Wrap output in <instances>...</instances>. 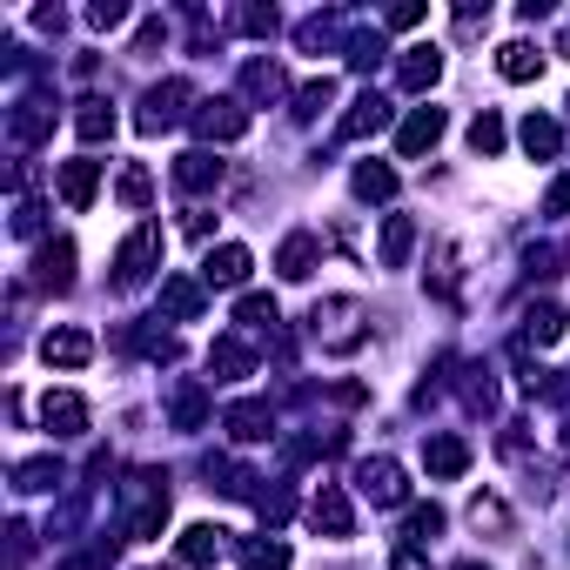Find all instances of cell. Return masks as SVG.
<instances>
[{
	"label": "cell",
	"instance_id": "obj_1",
	"mask_svg": "<svg viewBox=\"0 0 570 570\" xmlns=\"http://www.w3.org/2000/svg\"><path fill=\"white\" fill-rule=\"evenodd\" d=\"M309 335L322 342V350H335V356H350V350H363V302H350V295H329V302H316L309 309Z\"/></svg>",
	"mask_w": 570,
	"mask_h": 570
},
{
	"label": "cell",
	"instance_id": "obj_2",
	"mask_svg": "<svg viewBox=\"0 0 570 570\" xmlns=\"http://www.w3.org/2000/svg\"><path fill=\"white\" fill-rule=\"evenodd\" d=\"M155 262H162V228L141 221L135 236L122 242V255H114V282H122V289H141L148 276H155Z\"/></svg>",
	"mask_w": 570,
	"mask_h": 570
},
{
	"label": "cell",
	"instance_id": "obj_3",
	"mask_svg": "<svg viewBox=\"0 0 570 570\" xmlns=\"http://www.w3.org/2000/svg\"><path fill=\"white\" fill-rule=\"evenodd\" d=\"M356 483H363V497H369V504H383V510H396V504L409 497V483H403V470L390 464V456H369V464L356 470Z\"/></svg>",
	"mask_w": 570,
	"mask_h": 570
},
{
	"label": "cell",
	"instance_id": "obj_4",
	"mask_svg": "<svg viewBox=\"0 0 570 570\" xmlns=\"http://www.w3.org/2000/svg\"><path fill=\"white\" fill-rule=\"evenodd\" d=\"M181 101H188V88H181V81L148 88V101H141V114H135V128H141V135H162V128H175V122H181Z\"/></svg>",
	"mask_w": 570,
	"mask_h": 570
},
{
	"label": "cell",
	"instance_id": "obj_5",
	"mask_svg": "<svg viewBox=\"0 0 570 570\" xmlns=\"http://www.w3.org/2000/svg\"><path fill=\"white\" fill-rule=\"evenodd\" d=\"M195 128H202L208 141H236V135H249V107H242V101H228V94H215V101H202Z\"/></svg>",
	"mask_w": 570,
	"mask_h": 570
},
{
	"label": "cell",
	"instance_id": "obj_6",
	"mask_svg": "<svg viewBox=\"0 0 570 570\" xmlns=\"http://www.w3.org/2000/svg\"><path fill=\"white\" fill-rule=\"evenodd\" d=\"M41 363H48V369H88V363H94V335H88V329H54V335L41 342Z\"/></svg>",
	"mask_w": 570,
	"mask_h": 570
},
{
	"label": "cell",
	"instance_id": "obj_7",
	"mask_svg": "<svg viewBox=\"0 0 570 570\" xmlns=\"http://www.w3.org/2000/svg\"><path fill=\"white\" fill-rule=\"evenodd\" d=\"M202 282H208V289H242V282H249V249H242V242H221V249H208V262H202Z\"/></svg>",
	"mask_w": 570,
	"mask_h": 570
},
{
	"label": "cell",
	"instance_id": "obj_8",
	"mask_svg": "<svg viewBox=\"0 0 570 570\" xmlns=\"http://www.w3.org/2000/svg\"><path fill=\"white\" fill-rule=\"evenodd\" d=\"M309 523L322 530V537H350V530H356V517H350V497H342L335 483H322L316 497H309Z\"/></svg>",
	"mask_w": 570,
	"mask_h": 570
},
{
	"label": "cell",
	"instance_id": "obj_9",
	"mask_svg": "<svg viewBox=\"0 0 570 570\" xmlns=\"http://www.w3.org/2000/svg\"><path fill=\"white\" fill-rule=\"evenodd\" d=\"M54 188H61V202L74 208V215H81L88 202H94V188H101V162H61V175H54Z\"/></svg>",
	"mask_w": 570,
	"mask_h": 570
},
{
	"label": "cell",
	"instance_id": "obj_10",
	"mask_svg": "<svg viewBox=\"0 0 570 570\" xmlns=\"http://www.w3.org/2000/svg\"><path fill=\"white\" fill-rule=\"evenodd\" d=\"M423 464H430V477H464L470 470V443L464 436H449V430H436V436H423Z\"/></svg>",
	"mask_w": 570,
	"mask_h": 570
},
{
	"label": "cell",
	"instance_id": "obj_11",
	"mask_svg": "<svg viewBox=\"0 0 570 570\" xmlns=\"http://www.w3.org/2000/svg\"><path fill=\"white\" fill-rule=\"evenodd\" d=\"M41 423H48L54 436H81V430H88V403L74 396V390H48V403H41Z\"/></svg>",
	"mask_w": 570,
	"mask_h": 570
},
{
	"label": "cell",
	"instance_id": "obj_12",
	"mask_svg": "<svg viewBox=\"0 0 570 570\" xmlns=\"http://www.w3.org/2000/svg\"><path fill=\"white\" fill-rule=\"evenodd\" d=\"M436 141H443V107H416L409 122H403V135H396L403 155H430Z\"/></svg>",
	"mask_w": 570,
	"mask_h": 570
},
{
	"label": "cell",
	"instance_id": "obj_13",
	"mask_svg": "<svg viewBox=\"0 0 570 570\" xmlns=\"http://www.w3.org/2000/svg\"><path fill=\"white\" fill-rule=\"evenodd\" d=\"M316 255H322V242H316V236H302V228H295V236L276 249V269H282V282H309Z\"/></svg>",
	"mask_w": 570,
	"mask_h": 570
},
{
	"label": "cell",
	"instance_id": "obj_14",
	"mask_svg": "<svg viewBox=\"0 0 570 570\" xmlns=\"http://www.w3.org/2000/svg\"><path fill=\"white\" fill-rule=\"evenodd\" d=\"M221 423H228V436H236V443H262V436L276 430V416H269V403H236Z\"/></svg>",
	"mask_w": 570,
	"mask_h": 570
},
{
	"label": "cell",
	"instance_id": "obj_15",
	"mask_svg": "<svg viewBox=\"0 0 570 570\" xmlns=\"http://www.w3.org/2000/svg\"><path fill=\"white\" fill-rule=\"evenodd\" d=\"M175 181L188 188V195H208V188H221V162L208 155V148H195V155L175 162Z\"/></svg>",
	"mask_w": 570,
	"mask_h": 570
},
{
	"label": "cell",
	"instance_id": "obj_16",
	"mask_svg": "<svg viewBox=\"0 0 570 570\" xmlns=\"http://www.w3.org/2000/svg\"><path fill=\"white\" fill-rule=\"evenodd\" d=\"M390 128V101L383 94H363L350 114H342V135H350V141H363V135H383Z\"/></svg>",
	"mask_w": 570,
	"mask_h": 570
},
{
	"label": "cell",
	"instance_id": "obj_17",
	"mask_svg": "<svg viewBox=\"0 0 570 570\" xmlns=\"http://www.w3.org/2000/svg\"><path fill=\"white\" fill-rule=\"evenodd\" d=\"M436 74H443V48H409L396 81H403L409 94H423V88H436Z\"/></svg>",
	"mask_w": 570,
	"mask_h": 570
},
{
	"label": "cell",
	"instance_id": "obj_18",
	"mask_svg": "<svg viewBox=\"0 0 570 570\" xmlns=\"http://www.w3.org/2000/svg\"><path fill=\"white\" fill-rule=\"evenodd\" d=\"M221 537H228V530H215V523L181 530V563H188V570H208V563L221 557Z\"/></svg>",
	"mask_w": 570,
	"mask_h": 570
},
{
	"label": "cell",
	"instance_id": "obj_19",
	"mask_svg": "<svg viewBox=\"0 0 570 570\" xmlns=\"http://www.w3.org/2000/svg\"><path fill=\"white\" fill-rule=\"evenodd\" d=\"M162 309H168L175 322H195V316H202V282L168 276V282H162Z\"/></svg>",
	"mask_w": 570,
	"mask_h": 570
},
{
	"label": "cell",
	"instance_id": "obj_20",
	"mask_svg": "<svg viewBox=\"0 0 570 570\" xmlns=\"http://www.w3.org/2000/svg\"><path fill=\"white\" fill-rule=\"evenodd\" d=\"M74 135H81V141H107V135H114V107H107L101 94L74 101Z\"/></svg>",
	"mask_w": 570,
	"mask_h": 570
},
{
	"label": "cell",
	"instance_id": "obj_21",
	"mask_svg": "<svg viewBox=\"0 0 570 570\" xmlns=\"http://www.w3.org/2000/svg\"><path fill=\"white\" fill-rule=\"evenodd\" d=\"M497 74H504V81H537L544 54L530 48V41H510V48H497Z\"/></svg>",
	"mask_w": 570,
	"mask_h": 570
},
{
	"label": "cell",
	"instance_id": "obj_22",
	"mask_svg": "<svg viewBox=\"0 0 570 570\" xmlns=\"http://www.w3.org/2000/svg\"><path fill=\"white\" fill-rule=\"evenodd\" d=\"M409 249H416V221L409 215H390L383 221V269H403Z\"/></svg>",
	"mask_w": 570,
	"mask_h": 570
},
{
	"label": "cell",
	"instance_id": "obj_23",
	"mask_svg": "<svg viewBox=\"0 0 570 570\" xmlns=\"http://www.w3.org/2000/svg\"><path fill=\"white\" fill-rule=\"evenodd\" d=\"M208 369L221 376V383H236V376H249V369H255V356L242 350V342H236V335H221V342H215V350H208Z\"/></svg>",
	"mask_w": 570,
	"mask_h": 570
},
{
	"label": "cell",
	"instance_id": "obj_24",
	"mask_svg": "<svg viewBox=\"0 0 570 570\" xmlns=\"http://www.w3.org/2000/svg\"><path fill=\"white\" fill-rule=\"evenodd\" d=\"M563 335V309L557 302H530L523 309V342H557Z\"/></svg>",
	"mask_w": 570,
	"mask_h": 570
},
{
	"label": "cell",
	"instance_id": "obj_25",
	"mask_svg": "<svg viewBox=\"0 0 570 570\" xmlns=\"http://www.w3.org/2000/svg\"><path fill=\"white\" fill-rule=\"evenodd\" d=\"M523 148H530L537 162H550L557 148H563V128L550 122V114H530V122H523Z\"/></svg>",
	"mask_w": 570,
	"mask_h": 570
},
{
	"label": "cell",
	"instance_id": "obj_26",
	"mask_svg": "<svg viewBox=\"0 0 570 570\" xmlns=\"http://www.w3.org/2000/svg\"><path fill=\"white\" fill-rule=\"evenodd\" d=\"M74 282V242H48L41 249V289H67Z\"/></svg>",
	"mask_w": 570,
	"mask_h": 570
},
{
	"label": "cell",
	"instance_id": "obj_27",
	"mask_svg": "<svg viewBox=\"0 0 570 570\" xmlns=\"http://www.w3.org/2000/svg\"><path fill=\"white\" fill-rule=\"evenodd\" d=\"M356 195H363V202H390V195H396V168L363 162V168H356Z\"/></svg>",
	"mask_w": 570,
	"mask_h": 570
},
{
	"label": "cell",
	"instance_id": "obj_28",
	"mask_svg": "<svg viewBox=\"0 0 570 570\" xmlns=\"http://www.w3.org/2000/svg\"><path fill=\"white\" fill-rule=\"evenodd\" d=\"M242 570H289V544L282 537H255L242 550Z\"/></svg>",
	"mask_w": 570,
	"mask_h": 570
},
{
	"label": "cell",
	"instance_id": "obj_29",
	"mask_svg": "<svg viewBox=\"0 0 570 570\" xmlns=\"http://www.w3.org/2000/svg\"><path fill=\"white\" fill-rule=\"evenodd\" d=\"M242 88H249L255 101H262V94H282V67H276V61H249V67H242Z\"/></svg>",
	"mask_w": 570,
	"mask_h": 570
},
{
	"label": "cell",
	"instance_id": "obj_30",
	"mask_svg": "<svg viewBox=\"0 0 570 570\" xmlns=\"http://www.w3.org/2000/svg\"><path fill=\"white\" fill-rule=\"evenodd\" d=\"M14 483H21V490H54V483H61V464H54V456H34V464L14 470Z\"/></svg>",
	"mask_w": 570,
	"mask_h": 570
},
{
	"label": "cell",
	"instance_id": "obj_31",
	"mask_svg": "<svg viewBox=\"0 0 570 570\" xmlns=\"http://www.w3.org/2000/svg\"><path fill=\"white\" fill-rule=\"evenodd\" d=\"M41 128H48V101H21L14 107V141H41Z\"/></svg>",
	"mask_w": 570,
	"mask_h": 570
},
{
	"label": "cell",
	"instance_id": "obj_32",
	"mask_svg": "<svg viewBox=\"0 0 570 570\" xmlns=\"http://www.w3.org/2000/svg\"><path fill=\"white\" fill-rule=\"evenodd\" d=\"M335 101V81H329V74H322V81H309V88H302L295 94V114H302V122H316V114Z\"/></svg>",
	"mask_w": 570,
	"mask_h": 570
},
{
	"label": "cell",
	"instance_id": "obj_33",
	"mask_svg": "<svg viewBox=\"0 0 570 570\" xmlns=\"http://www.w3.org/2000/svg\"><path fill=\"white\" fill-rule=\"evenodd\" d=\"M470 148H477V155H497V148H504V122H497V114H477V122H470Z\"/></svg>",
	"mask_w": 570,
	"mask_h": 570
},
{
	"label": "cell",
	"instance_id": "obj_34",
	"mask_svg": "<svg viewBox=\"0 0 570 570\" xmlns=\"http://www.w3.org/2000/svg\"><path fill=\"white\" fill-rule=\"evenodd\" d=\"M114 195H122L128 208H148V195H155V188H148V168H122V181H114Z\"/></svg>",
	"mask_w": 570,
	"mask_h": 570
},
{
	"label": "cell",
	"instance_id": "obj_35",
	"mask_svg": "<svg viewBox=\"0 0 570 570\" xmlns=\"http://www.w3.org/2000/svg\"><path fill=\"white\" fill-rule=\"evenodd\" d=\"M249 329H276V302L269 295H242V309H236Z\"/></svg>",
	"mask_w": 570,
	"mask_h": 570
},
{
	"label": "cell",
	"instance_id": "obj_36",
	"mask_svg": "<svg viewBox=\"0 0 570 570\" xmlns=\"http://www.w3.org/2000/svg\"><path fill=\"white\" fill-rule=\"evenodd\" d=\"M470 523H477V530H504V523H510V510H504L497 497H477V504H470Z\"/></svg>",
	"mask_w": 570,
	"mask_h": 570
},
{
	"label": "cell",
	"instance_id": "obj_37",
	"mask_svg": "<svg viewBox=\"0 0 570 570\" xmlns=\"http://www.w3.org/2000/svg\"><path fill=\"white\" fill-rule=\"evenodd\" d=\"M436 530H443V510L436 504H416L409 510V537H436Z\"/></svg>",
	"mask_w": 570,
	"mask_h": 570
},
{
	"label": "cell",
	"instance_id": "obj_38",
	"mask_svg": "<svg viewBox=\"0 0 570 570\" xmlns=\"http://www.w3.org/2000/svg\"><path fill=\"white\" fill-rule=\"evenodd\" d=\"M175 423H181V430H195V423H202V390H181V403H175Z\"/></svg>",
	"mask_w": 570,
	"mask_h": 570
},
{
	"label": "cell",
	"instance_id": "obj_39",
	"mask_svg": "<svg viewBox=\"0 0 570 570\" xmlns=\"http://www.w3.org/2000/svg\"><path fill=\"white\" fill-rule=\"evenodd\" d=\"M88 21H94V27H122L128 8H122V0H101V8H88Z\"/></svg>",
	"mask_w": 570,
	"mask_h": 570
},
{
	"label": "cell",
	"instance_id": "obj_40",
	"mask_svg": "<svg viewBox=\"0 0 570 570\" xmlns=\"http://www.w3.org/2000/svg\"><path fill=\"white\" fill-rule=\"evenodd\" d=\"M544 208H550V215H570V175H557V181H550V195H544Z\"/></svg>",
	"mask_w": 570,
	"mask_h": 570
},
{
	"label": "cell",
	"instance_id": "obj_41",
	"mask_svg": "<svg viewBox=\"0 0 570 570\" xmlns=\"http://www.w3.org/2000/svg\"><path fill=\"white\" fill-rule=\"evenodd\" d=\"M34 228H41V208L21 202V208H14V236H34Z\"/></svg>",
	"mask_w": 570,
	"mask_h": 570
},
{
	"label": "cell",
	"instance_id": "obj_42",
	"mask_svg": "<svg viewBox=\"0 0 570 570\" xmlns=\"http://www.w3.org/2000/svg\"><path fill=\"white\" fill-rule=\"evenodd\" d=\"M242 27H249V34H276V14H262V8H249V14H242Z\"/></svg>",
	"mask_w": 570,
	"mask_h": 570
},
{
	"label": "cell",
	"instance_id": "obj_43",
	"mask_svg": "<svg viewBox=\"0 0 570 570\" xmlns=\"http://www.w3.org/2000/svg\"><path fill=\"white\" fill-rule=\"evenodd\" d=\"M188 236H195V242H208V236H215V221H208V208H195V215H188Z\"/></svg>",
	"mask_w": 570,
	"mask_h": 570
},
{
	"label": "cell",
	"instance_id": "obj_44",
	"mask_svg": "<svg viewBox=\"0 0 570 570\" xmlns=\"http://www.w3.org/2000/svg\"><path fill=\"white\" fill-rule=\"evenodd\" d=\"M416 21H423V8H416V0H409V8H390V27H416Z\"/></svg>",
	"mask_w": 570,
	"mask_h": 570
},
{
	"label": "cell",
	"instance_id": "obj_45",
	"mask_svg": "<svg viewBox=\"0 0 570 570\" xmlns=\"http://www.w3.org/2000/svg\"><path fill=\"white\" fill-rule=\"evenodd\" d=\"M390 570H430V557H416V550H396V563Z\"/></svg>",
	"mask_w": 570,
	"mask_h": 570
},
{
	"label": "cell",
	"instance_id": "obj_46",
	"mask_svg": "<svg viewBox=\"0 0 570 570\" xmlns=\"http://www.w3.org/2000/svg\"><path fill=\"white\" fill-rule=\"evenodd\" d=\"M456 570H490V563H456Z\"/></svg>",
	"mask_w": 570,
	"mask_h": 570
}]
</instances>
